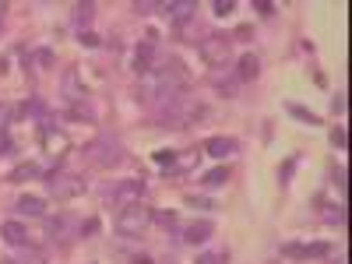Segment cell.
Returning a JSON list of instances; mask_svg holds the SVG:
<instances>
[{
	"instance_id": "1",
	"label": "cell",
	"mask_w": 352,
	"mask_h": 264,
	"mask_svg": "<svg viewBox=\"0 0 352 264\" xmlns=\"http://www.w3.org/2000/svg\"><path fill=\"white\" fill-rule=\"evenodd\" d=\"M201 116H208V109H204L197 99H190V96L155 99V120L162 127H190V124L201 120Z\"/></svg>"
},
{
	"instance_id": "2",
	"label": "cell",
	"mask_w": 352,
	"mask_h": 264,
	"mask_svg": "<svg viewBox=\"0 0 352 264\" xmlns=\"http://www.w3.org/2000/svg\"><path fill=\"white\" fill-rule=\"evenodd\" d=\"M113 229L120 232L124 240H141L144 232L152 229V208L144 201H134V204H124L113 219Z\"/></svg>"
},
{
	"instance_id": "3",
	"label": "cell",
	"mask_w": 352,
	"mask_h": 264,
	"mask_svg": "<svg viewBox=\"0 0 352 264\" xmlns=\"http://www.w3.org/2000/svg\"><path fill=\"white\" fill-rule=\"evenodd\" d=\"M197 53H201V60L208 64L212 71H226L229 60H232V39L222 36V32H212V36H204V39H201Z\"/></svg>"
},
{
	"instance_id": "4",
	"label": "cell",
	"mask_w": 352,
	"mask_h": 264,
	"mask_svg": "<svg viewBox=\"0 0 352 264\" xmlns=\"http://www.w3.org/2000/svg\"><path fill=\"white\" fill-rule=\"evenodd\" d=\"M85 162L96 169H113L124 162V148L113 138H96L92 144H85Z\"/></svg>"
},
{
	"instance_id": "5",
	"label": "cell",
	"mask_w": 352,
	"mask_h": 264,
	"mask_svg": "<svg viewBox=\"0 0 352 264\" xmlns=\"http://www.w3.org/2000/svg\"><path fill=\"white\" fill-rule=\"evenodd\" d=\"M46 184H50V197H56V201H74L88 190V184L78 173H53Z\"/></svg>"
},
{
	"instance_id": "6",
	"label": "cell",
	"mask_w": 352,
	"mask_h": 264,
	"mask_svg": "<svg viewBox=\"0 0 352 264\" xmlns=\"http://www.w3.org/2000/svg\"><path fill=\"white\" fill-rule=\"evenodd\" d=\"M144 197V180H138V176H131V180H120V184H113L106 190V201L116 204V208H124V204H134Z\"/></svg>"
},
{
	"instance_id": "7",
	"label": "cell",
	"mask_w": 352,
	"mask_h": 264,
	"mask_svg": "<svg viewBox=\"0 0 352 264\" xmlns=\"http://www.w3.org/2000/svg\"><path fill=\"white\" fill-rule=\"evenodd\" d=\"M159 11L169 18V25L176 28V32H187V25L194 21L197 4H194V0H169V4H159Z\"/></svg>"
},
{
	"instance_id": "8",
	"label": "cell",
	"mask_w": 352,
	"mask_h": 264,
	"mask_svg": "<svg viewBox=\"0 0 352 264\" xmlns=\"http://www.w3.org/2000/svg\"><path fill=\"white\" fill-rule=\"evenodd\" d=\"M78 232H81V222L67 212H60L56 219H46V236L56 240V243H67L71 236H78Z\"/></svg>"
},
{
	"instance_id": "9",
	"label": "cell",
	"mask_w": 352,
	"mask_h": 264,
	"mask_svg": "<svg viewBox=\"0 0 352 264\" xmlns=\"http://www.w3.org/2000/svg\"><path fill=\"white\" fill-rule=\"evenodd\" d=\"M39 141H43V148L53 155V159H64L67 148H71V138L64 131H56V124H43L39 127Z\"/></svg>"
},
{
	"instance_id": "10",
	"label": "cell",
	"mask_w": 352,
	"mask_h": 264,
	"mask_svg": "<svg viewBox=\"0 0 352 264\" xmlns=\"http://www.w3.org/2000/svg\"><path fill=\"white\" fill-rule=\"evenodd\" d=\"M60 92H64V99H67V106H78V102H88V88H85V81H81V74H78V67H67V71H64V78H60Z\"/></svg>"
},
{
	"instance_id": "11",
	"label": "cell",
	"mask_w": 352,
	"mask_h": 264,
	"mask_svg": "<svg viewBox=\"0 0 352 264\" xmlns=\"http://www.w3.org/2000/svg\"><path fill=\"white\" fill-rule=\"evenodd\" d=\"M215 236V222L212 219H197V222H187L184 232H180V240L190 243V247H201V243H208Z\"/></svg>"
},
{
	"instance_id": "12",
	"label": "cell",
	"mask_w": 352,
	"mask_h": 264,
	"mask_svg": "<svg viewBox=\"0 0 352 264\" xmlns=\"http://www.w3.org/2000/svg\"><path fill=\"white\" fill-rule=\"evenodd\" d=\"M155 46H159V32H148V39L134 50V71H138L141 78L155 67Z\"/></svg>"
},
{
	"instance_id": "13",
	"label": "cell",
	"mask_w": 352,
	"mask_h": 264,
	"mask_svg": "<svg viewBox=\"0 0 352 264\" xmlns=\"http://www.w3.org/2000/svg\"><path fill=\"white\" fill-rule=\"evenodd\" d=\"M14 212H18L21 219H46V197H39V194H25V197L14 201Z\"/></svg>"
},
{
	"instance_id": "14",
	"label": "cell",
	"mask_w": 352,
	"mask_h": 264,
	"mask_svg": "<svg viewBox=\"0 0 352 264\" xmlns=\"http://www.w3.org/2000/svg\"><path fill=\"white\" fill-rule=\"evenodd\" d=\"M0 240L11 247H32L28 243V226H21V222H0Z\"/></svg>"
},
{
	"instance_id": "15",
	"label": "cell",
	"mask_w": 352,
	"mask_h": 264,
	"mask_svg": "<svg viewBox=\"0 0 352 264\" xmlns=\"http://www.w3.org/2000/svg\"><path fill=\"white\" fill-rule=\"evenodd\" d=\"M328 243H285L282 254L285 257H328Z\"/></svg>"
},
{
	"instance_id": "16",
	"label": "cell",
	"mask_w": 352,
	"mask_h": 264,
	"mask_svg": "<svg viewBox=\"0 0 352 264\" xmlns=\"http://www.w3.org/2000/svg\"><path fill=\"white\" fill-rule=\"evenodd\" d=\"M240 148V144H236V138H208V141H204V152H208L212 159H229L232 152H236Z\"/></svg>"
},
{
	"instance_id": "17",
	"label": "cell",
	"mask_w": 352,
	"mask_h": 264,
	"mask_svg": "<svg viewBox=\"0 0 352 264\" xmlns=\"http://www.w3.org/2000/svg\"><path fill=\"white\" fill-rule=\"evenodd\" d=\"M43 176V166L39 162H21L8 173V184H28V180H39Z\"/></svg>"
},
{
	"instance_id": "18",
	"label": "cell",
	"mask_w": 352,
	"mask_h": 264,
	"mask_svg": "<svg viewBox=\"0 0 352 264\" xmlns=\"http://www.w3.org/2000/svg\"><path fill=\"white\" fill-rule=\"evenodd\" d=\"M257 74H261V60L254 53H243L236 60V81H254Z\"/></svg>"
},
{
	"instance_id": "19",
	"label": "cell",
	"mask_w": 352,
	"mask_h": 264,
	"mask_svg": "<svg viewBox=\"0 0 352 264\" xmlns=\"http://www.w3.org/2000/svg\"><path fill=\"white\" fill-rule=\"evenodd\" d=\"M212 85L219 88L226 99H232V96L240 92V81H236V78H229V74H222V71H212Z\"/></svg>"
},
{
	"instance_id": "20",
	"label": "cell",
	"mask_w": 352,
	"mask_h": 264,
	"mask_svg": "<svg viewBox=\"0 0 352 264\" xmlns=\"http://www.w3.org/2000/svg\"><path fill=\"white\" fill-rule=\"evenodd\" d=\"M96 21V4L88 0V4H74V25L81 28V32H88V25Z\"/></svg>"
},
{
	"instance_id": "21",
	"label": "cell",
	"mask_w": 352,
	"mask_h": 264,
	"mask_svg": "<svg viewBox=\"0 0 352 264\" xmlns=\"http://www.w3.org/2000/svg\"><path fill=\"white\" fill-rule=\"evenodd\" d=\"M226 180H229V169L226 166H215V169H208V173H204V187H208V190H215V187H226Z\"/></svg>"
},
{
	"instance_id": "22",
	"label": "cell",
	"mask_w": 352,
	"mask_h": 264,
	"mask_svg": "<svg viewBox=\"0 0 352 264\" xmlns=\"http://www.w3.org/2000/svg\"><path fill=\"white\" fill-rule=\"evenodd\" d=\"M67 116H71V120H88V124H92L96 120V109L88 106V102H78V106H67Z\"/></svg>"
},
{
	"instance_id": "23",
	"label": "cell",
	"mask_w": 352,
	"mask_h": 264,
	"mask_svg": "<svg viewBox=\"0 0 352 264\" xmlns=\"http://www.w3.org/2000/svg\"><path fill=\"white\" fill-rule=\"evenodd\" d=\"M21 250H25V254L14 257L18 264H46V254H43V250H36V247H21Z\"/></svg>"
},
{
	"instance_id": "24",
	"label": "cell",
	"mask_w": 352,
	"mask_h": 264,
	"mask_svg": "<svg viewBox=\"0 0 352 264\" xmlns=\"http://www.w3.org/2000/svg\"><path fill=\"white\" fill-rule=\"evenodd\" d=\"M197 264H229V254L226 250H204L197 257Z\"/></svg>"
},
{
	"instance_id": "25",
	"label": "cell",
	"mask_w": 352,
	"mask_h": 264,
	"mask_svg": "<svg viewBox=\"0 0 352 264\" xmlns=\"http://www.w3.org/2000/svg\"><path fill=\"white\" fill-rule=\"evenodd\" d=\"M232 11H236V0H215V4H212V14L215 18H229Z\"/></svg>"
},
{
	"instance_id": "26",
	"label": "cell",
	"mask_w": 352,
	"mask_h": 264,
	"mask_svg": "<svg viewBox=\"0 0 352 264\" xmlns=\"http://www.w3.org/2000/svg\"><path fill=\"white\" fill-rule=\"evenodd\" d=\"M152 222H159V226L173 229V226H176V212H152Z\"/></svg>"
},
{
	"instance_id": "27",
	"label": "cell",
	"mask_w": 352,
	"mask_h": 264,
	"mask_svg": "<svg viewBox=\"0 0 352 264\" xmlns=\"http://www.w3.org/2000/svg\"><path fill=\"white\" fill-rule=\"evenodd\" d=\"M184 201H187V204H190V208H215V204H212V201H208V197H197V194H187V197H184Z\"/></svg>"
},
{
	"instance_id": "28",
	"label": "cell",
	"mask_w": 352,
	"mask_h": 264,
	"mask_svg": "<svg viewBox=\"0 0 352 264\" xmlns=\"http://www.w3.org/2000/svg\"><path fill=\"white\" fill-rule=\"evenodd\" d=\"M289 113H292V116H300V120H307L310 127H314V124H320V120H317L314 113H307V109H300V106H289Z\"/></svg>"
},
{
	"instance_id": "29",
	"label": "cell",
	"mask_w": 352,
	"mask_h": 264,
	"mask_svg": "<svg viewBox=\"0 0 352 264\" xmlns=\"http://www.w3.org/2000/svg\"><path fill=\"white\" fill-rule=\"evenodd\" d=\"M78 43H81V46H88V50H96V46H99V36L92 32V28H88V32H81V36H78Z\"/></svg>"
},
{
	"instance_id": "30",
	"label": "cell",
	"mask_w": 352,
	"mask_h": 264,
	"mask_svg": "<svg viewBox=\"0 0 352 264\" xmlns=\"http://www.w3.org/2000/svg\"><path fill=\"white\" fill-rule=\"evenodd\" d=\"M14 152V141H11V134L8 131H0V155H11Z\"/></svg>"
},
{
	"instance_id": "31",
	"label": "cell",
	"mask_w": 352,
	"mask_h": 264,
	"mask_svg": "<svg viewBox=\"0 0 352 264\" xmlns=\"http://www.w3.org/2000/svg\"><path fill=\"white\" fill-rule=\"evenodd\" d=\"M96 232H99V219H88V222H81L78 236H96Z\"/></svg>"
},
{
	"instance_id": "32",
	"label": "cell",
	"mask_w": 352,
	"mask_h": 264,
	"mask_svg": "<svg viewBox=\"0 0 352 264\" xmlns=\"http://www.w3.org/2000/svg\"><path fill=\"white\" fill-rule=\"evenodd\" d=\"M331 141H335V148H345V144H349V138H345V127H335V131H331Z\"/></svg>"
},
{
	"instance_id": "33",
	"label": "cell",
	"mask_w": 352,
	"mask_h": 264,
	"mask_svg": "<svg viewBox=\"0 0 352 264\" xmlns=\"http://www.w3.org/2000/svg\"><path fill=\"white\" fill-rule=\"evenodd\" d=\"M257 11H261L264 18H272V14H275V4H272V0H257Z\"/></svg>"
},
{
	"instance_id": "34",
	"label": "cell",
	"mask_w": 352,
	"mask_h": 264,
	"mask_svg": "<svg viewBox=\"0 0 352 264\" xmlns=\"http://www.w3.org/2000/svg\"><path fill=\"white\" fill-rule=\"evenodd\" d=\"M155 162H159V166H173V162H176V152H159Z\"/></svg>"
},
{
	"instance_id": "35",
	"label": "cell",
	"mask_w": 352,
	"mask_h": 264,
	"mask_svg": "<svg viewBox=\"0 0 352 264\" xmlns=\"http://www.w3.org/2000/svg\"><path fill=\"white\" fill-rule=\"evenodd\" d=\"M8 120H11V109L0 102V131H8Z\"/></svg>"
},
{
	"instance_id": "36",
	"label": "cell",
	"mask_w": 352,
	"mask_h": 264,
	"mask_svg": "<svg viewBox=\"0 0 352 264\" xmlns=\"http://www.w3.org/2000/svg\"><path fill=\"white\" fill-rule=\"evenodd\" d=\"M127 261H131V264H152V257H148V254H131Z\"/></svg>"
},
{
	"instance_id": "37",
	"label": "cell",
	"mask_w": 352,
	"mask_h": 264,
	"mask_svg": "<svg viewBox=\"0 0 352 264\" xmlns=\"http://www.w3.org/2000/svg\"><path fill=\"white\" fill-rule=\"evenodd\" d=\"M155 8H159V4H134V11H138V14H152Z\"/></svg>"
},
{
	"instance_id": "38",
	"label": "cell",
	"mask_w": 352,
	"mask_h": 264,
	"mask_svg": "<svg viewBox=\"0 0 352 264\" xmlns=\"http://www.w3.org/2000/svg\"><path fill=\"white\" fill-rule=\"evenodd\" d=\"M331 109H335V113H342V109H345V99H342V96H335V102H331Z\"/></svg>"
},
{
	"instance_id": "39",
	"label": "cell",
	"mask_w": 352,
	"mask_h": 264,
	"mask_svg": "<svg viewBox=\"0 0 352 264\" xmlns=\"http://www.w3.org/2000/svg\"><path fill=\"white\" fill-rule=\"evenodd\" d=\"M0 264H18V261H14V257H4V261H0Z\"/></svg>"
},
{
	"instance_id": "40",
	"label": "cell",
	"mask_w": 352,
	"mask_h": 264,
	"mask_svg": "<svg viewBox=\"0 0 352 264\" xmlns=\"http://www.w3.org/2000/svg\"><path fill=\"white\" fill-rule=\"evenodd\" d=\"M4 11H8V4H0V21H4Z\"/></svg>"
}]
</instances>
